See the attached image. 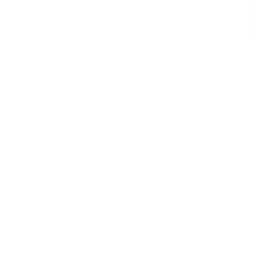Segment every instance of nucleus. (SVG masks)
Returning <instances> with one entry per match:
<instances>
[]
</instances>
